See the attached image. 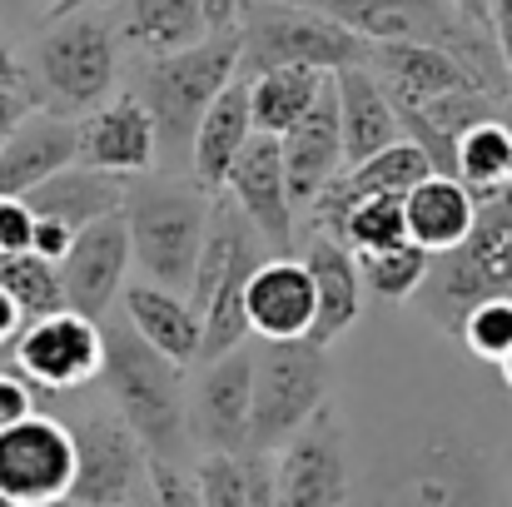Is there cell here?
Here are the masks:
<instances>
[{"label": "cell", "mask_w": 512, "mask_h": 507, "mask_svg": "<svg viewBox=\"0 0 512 507\" xmlns=\"http://www.w3.org/2000/svg\"><path fill=\"white\" fill-rule=\"evenodd\" d=\"M458 338H463L468 353H478L483 363H503L512 353V299H488V304H478V309L463 319Z\"/></svg>", "instance_id": "obj_33"}, {"label": "cell", "mask_w": 512, "mask_h": 507, "mask_svg": "<svg viewBox=\"0 0 512 507\" xmlns=\"http://www.w3.org/2000/svg\"><path fill=\"white\" fill-rule=\"evenodd\" d=\"M0 199H5V194H0Z\"/></svg>", "instance_id": "obj_50"}, {"label": "cell", "mask_w": 512, "mask_h": 507, "mask_svg": "<svg viewBox=\"0 0 512 507\" xmlns=\"http://www.w3.org/2000/svg\"><path fill=\"white\" fill-rule=\"evenodd\" d=\"M353 488V463H348V433L339 413L324 403L274 458L269 468V493L274 507H343Z\"/></svg>", "instance_id": "obj_9"}, {"label": "cell", "mask_w": 512, "mask_h": 507, "mask_svg": "<svg viewBox=\"0 0 512 507\" xmlns=\"http://www.w3.org/2000/svg\"><path fill=\"white\" fill-rule=\"evenodd\" d=\"M234 199V209L254 224V234L269 244V254H294V204H289V184H284V160H279V140L274 135H254L244 145V155L234 160L224 189Z\"/></svg>", "instance_id": "obj_15"}, {"label": "cell", "mask_w": 512, "mask_h": 507, "mask_svg": "<svg viewBox=\"0 0 512 507\" xmlns=\"http://www.w3.org/2000/svg\"><path fill=\"white\" fill-rule=\"evenodd\" d=\"M0 90H25V70H20L15 45H10L5 30H0Z\"/></svg>", "instance_id": "obj_43"}, {"label": "cell", "mask_w": 512, "mask_h": 507, "mask_svg": "<svg viewBox=\"0 0 512 507\" xmlns=\"http://www.w3.org/2000/svg\"><path fill=\"white\" fill-rule=\"evenodd\" d=\"M30 110H40V105H35L25 90H0V145L15 135V125H20Z\"/></svg>", "instance_id": "obj_39"}, {"label": "cell", "mask_w": 512, "mask_h": 507, "mask_svg": "<svg viewBox=\"0 0 512 507\" xmlns=\"http://www.w3.org/2000/svg\"><path fill=\"white\" fill-rule=\"evenodd\" d=\"M120 45H130L140 60H165L209 35L199 0H125L120 10Z\"/></svg>", "instance_id": "obj_27"}, {"label": "cell", "mask_w": 512, "mask_h": 507, "mask_svg": "<svg viewBox=\"0 0 512 507\" xmlns=\"http://www.w3.org/2000/svg\"><path fill=\"white\" fill-rule=\"evenodd\" d=\"M15 5H45V10H50V5H55V0H15Z\"/></svg>", "instance_id": "obj_47"}, {"label": "cell", "mask_w": 512, "mask_h": 507, "mask_svg": "<svg viewBox=\"0 0 512 507\" xmlns=\"http://www.w3.org/2000/svg\"><path fill=\"white\" fill-rule=\"evenodd\" d=\"M279 160H284V184H289L294 219H309V209L319 204V194L348 169V160H343V130H339V100H334V75H329L324 95L314 100V110L279 140Z\"/></svg>", "instance_id": "obj_16"}, {"label": "cell", "mask_w": 512, "mask_h": 507, "mask_svg": "<svg viewBox=\"0 0 512 507\" xmlns=\"http://www.w3.org/2000/svg\"><path fill=\"white\" fill-rule=\"evenodd\" d=\"M453 179H458L478 204L508 194L512 189V120L498 115V120L473 125V130L458 140V150H453Z\"/></svg>", "instance_id": "obj_29"}, {"label": "cell", "mask_w": 512, "mask_h": 507, "mask_svg": "<svg viewBox=\"0 0 512 507\" xmlns=\"http://www.w3.org/2000/svg\"><path fill=\"white\" fill-rule=\"evenodd\" d=\"M239 75V25L204 35L199 45L165 55V60H145L140 70V105L150 110L155 125V145L170 150L174 160L189 155L194 130L204 120V110L224 95V85Z\"/></svg>", "instance_id": "obj_5"}, {"label": "cell", "mask_w": 512, "mask_h": 507, "mask_svg": "<svg viewBox=\"0 0 512 507\" xmlns=\"http://www.w3.org/2000/svg\"><path fill=\"white\" fill-rule=\"evenodd\" d=\"M0 507H15V503H10V498H0Z\"/></svg>", "instance_id": "obj_48"}, {"label": "cell", "mask_w": 512, "mask_h": 507, "mask_svg": "<svg viewBox=\"0 0 512 507\" xmlns=\"http://www.w3.org/2000/svg\"><path fill=\"white\" fill-rule=\"evenodd\" d=\"M70 244H75V234H70L65 224H55V219H35V229H30V254H40L45 264H60V259L70 254Z\"/></svg>", "instance_id": "obj_38"}, {"label": "cell", "mask_w": 512, "mask_h": 507, "mask_svg": "<svg viewBox=\"0 0 512 507\" xmlns=\"http://www.w3.org/2000/svg\"><path fill=\"white\" fill-rule=\"evenodd\" d=\"M353 264H358L363 289H373V294L388 299V304H403V299H413V294L423 289V279H428V269H433V254L418 249L413 239H403V244L378 249V254H353Z\"/></svg>", "instance_id": "obj_30"}, {"label": "cell", "mask_w": 512, "mask_h": 507, "mask_svg": "<svg viewBox=\"0 0 512 507\" xmlns=\"http://www.w3.org/2000/svg\"><path fill=\"white\" fill-rule=\"evenodd\" d=\"M125 194H130V179L125 174L70 165V169H60V174H50L45 184H35L25 194V209L35 219H55L70 234H80V229H90V224H100L110 214H125Z\"/></svg>", "instance_id": "obj_20"}, {"label": "cell", "mask_w": 512, "mask_h": 507, "mask_svg": "<svg viewBox=\"0 0 512 507\" xmlns=\"http://www.w3.org/2000/svg\"><path fill=\"white\" fill-rule=\"evenodd\" d=\"M403 224H408V239L418 249H428L433 259L458 249L473 224H478V199L453 179V174H428L423 184H413L403 194Z\"/></svg>", "instance_id": "obj_25"}, {"label": "cell", "mask_w": 512, "mask_h": 507, "mask_svg": "<svg viewBox=\"0 0 512 507\" xmlns=\"http://www.w3.org/2000/svg\"><path fill=\"white\" fill-rule=\"evenodd\" d=\"M125 229H130V264L145 274V284L189 294L194 264L209 229V194L194 179H130L125 194Z\"/></svg>", "instance_id": "obj_2"}, {"label": "cell", "mask_w": 512, "mask_h": 507, "mask_svg": "<svg viewBox=\"0 0 512 507\" xmlns=\"http://www.w3.org/2000/svg\"><path fill=\"white\" fill-rule=\"evenodd\" d=\"M155 160H160L155 125H150V110L140 105L135 90L110 95L100 110H90L80 120V155H75V165L140 179V174L155 169Z\"/></svg>", "instance_id": "obj_17"}, {"label": "cell", "mask_w": 512, "mask_h": 507, "mask_svg": "<svg viewBox=\"0 0 512 507\" xmlns=\"http://www.w3.org/2000/svg\"><path fill=\"white\" fill-rule=\"evenodd\" d=\"M30 229H35V214L25 209V199H0V254H25Z\"/></svg>", "instance_id": "obj_35"}, {"label": "cell", "mask_w": 512, "mask_h": 507, "mask_svg": "<svg viewBox=\"0 0 512 507\" xmlns=\"http://www.w3.org/2000/svg\"><path fill=\"white\" fill-rule=\"evenodd\" d=\"M75 438V507H135L155 488V463L140 448V438L120 423V413H90L70 428Z\"/></svg>", "instance_id": "obj_8"}, {"label": "cell", "mask_w": 512, "mask_h": 507, "mask_svg": "<svg viewBox=\"0 0 512 507\" xmlns=\"http://www.w3.org/2000/svg\"><path fill=\"white\" fill-rule=\"evenodd\" d=\"M80 155V120H65L55 110H30L15 135L0 145V194L25 199L35 184L75 165Z\"/></svg>", "instance_id": "obj_19"}, {"label": "cell", "mask_w": 512, "mask_h": 507, "mask_svg": "<svg viewBox=\"0 0 512 507\" xmlns=\"http://www.w3.org/2000/svg\"><path fill=\"white\" fill-rule=\"evenodd\" d=\"M55 269H60L65 309L100 324L110 314V304L125 294V274H130V229H125V214H110V219L80 229L75 244H70V254Z\"/></svg>", "instance_id": "obj_13"}, {"label": "cell", "mask_w": 512, "mask_h": 507, "mask_svg": "<svg viewBox=\"0 0 512 507\" xmlns=\"http://www.w3.org/2000/svg\"><path fill=\"white\" fill-rule=\"evenodd\" d=\"M244 319H249V334H259L264 343L309 338V324H314V279H309L299 254H279V259L259 264V274L244 289Z\"/></svg>", "instance_id": "obj_18"}, {"label": "cell", "mask_w": 512, "mask_h": 507, "mask_svg": "<svg viewBox=\"0 0 512 507\" xmlns=\"http://www.w3.org/2000/svg\"><path fill=\"white\" fill-rule=\"evenodd\" d=\"M249 413H254V353L234 348L224 358L199 363L189 388V438L204 448V458H244Z\"/></svg>", "instance_id": "obj_12"}, {"label": "cell", "mask_w": 512, "mask_h": 507, "mask_svg": "<svg viewBox=\"0 0 512 507\" xmlns=\"http://www.w3.org/2000/svg\"><path fill=\"white\" fill-rule=\"evenodd\" d=\"M368 60V40L343 30L339 20L289 5V0H244L239 5V75L264 70H319L339 75Z\"/></svg>", "instance_id": "obj_4"}, {"label": "cell", "mask_w": 512, "mask_h": 507, "mask_svg": "<svg viewBox=\"0 0 512 507\" xmlns=\"http://www.w3.org/2000/svg\"><path fill=\"white\" fill-rule=\"evenodd\" d=\"M199 5H204L209 35H219V30H234V25H239V5H244V0H199Z\"/></svg>", "instance_id": "obj_42"}, {"label": "cell", "mask_w": 512, "mask_h": 507, "mask_svg": "<svg viewBox=\"0 0 512 507\" xmlns=\"http://www.w3.org/2000/svg\"><path fill=\"white\" fill-rule=\"evenodd\" d=\"M304 269L314 279V324H309V343L329 348L339 334L353 329L358 309H363V279L353 254L329 234H309L304 244Z\"/></svg>", "instance_id": "obj_24"}, {"label": "cell", "mask_w": 512, "mask_h": 507, "mask_svg": "<svg viewBox=\"0 0 512 507\" xmlns=\"http://www.w3.org/2000/svg\"><path fill=\"white\" fill-rule=\"evenodd\" d=\"M378 85L388 90L393 110H408V105H428V100H443V95H458V90H493L473 65H463L453 50H438V45H413V40H383V45H368V60H363ZM498 95V90H493Z\"/></svg>", "instance_id": "obj_14"}, {"label": "cell", "mask_w": 512, "mask_h": 507, "mask_svg": "<svg viewBox=\"0 0 512 507\" xmlns=\"http://www.w3.org/2000/svg\"><path fill=\"white\" fill-rule=\"evenodd\" d=\"M10 368L40 393L85 388L105 368V334H100L95 319L70 314V309L30 319L15 338V348H10Z\"/></svg>", "instance_id": "obj_10"}, {"label": "cell", "mask_w": 512, "mask_h": 507, "mask_svg": "<svg viewBox=\"0 0 512 507\" xmlns=\"http://www.w3.org/2000/svg\"><path fill=\"white\" fill-rule=\"evenodd\" d=\"M329 403V348L309 338L264 343L254 353V413H249V453H279L319 408Z\"/></svg>", "instance_id": "obj_7"}, {"label": "cell", "mask_w": 512, "mask_h": 507, "mask_svg": "<svg viewBox=\"0 0 512 507\" xmlns=\"http://www.w3.org/2000/svg\"><path fill=\"white\" fill-rule=\"evenodd\" d=\"M289 5H304V10H319V15L339 20L343 30H353L368 45L413 40V45L453 50L463 65H473L508 100L512 70H508V60H503V50H498V40L488 30L468 25L453 10V0H289Z\"/></svg>", "instance_id": "obj_3"}, {"label": "cell", "mask_w": 512, "mask_h": 507, "mask_svg": "<svg viewBox=\"0 0 512 507\" xmlns=\"http://www.w3.org/2000/svg\"><path fill=\"white\" fill-rule=\"evenodd\" d=\"M30 507H75L70 498H60V503H30Z\"/></svg>", "instance_id": "obj_46"}, {"label": "cell", "mask_w": 512, "mask_h": 507, "mask_svg": "<svg viewBox=\"0 0 512 507\" xmlns=\"http://www.w3.org/2000/svg\"><path fill=\"white\" fill-rule=\"evenodd\" d=\"M254 140V115H249V80L234 75L224 85V95L204 110L199 130H194V145H189V169H194V184L204 194H219L234 160L244 155V145Z\"/></svg>", "instance_id": "obj_23"}, {"label": "cell", "mask_w": 512, "mask_h": 507, "mask_svg": "<svg viewBox=\"0 0 512 507\" xmlns=\"http://www.w3.org/2000/svg\"><path fill=\"white\" fill-rule=\"evenodd\" d=\"M155 503L160 507H204L199 503V488H194V473H184V468H155Z\"/></svg>", "instance_id": "obj_37"}, {"label": "cell", "mask_w": 512, "mask_h": 507, "mask_svg": "<svg viewBox=\"0 0 512 507\" xmlns=\"http://www.w3.org/2000/svg\"><path fill=\"white\" fill-rule=\"evenodd\" d=\"M75 478V438L60 418L30 413L0 433V498L15 507L30 503H60L70 498Z\"/></svg>", "instance_id": "obj_11"}, {"label": "cell", "mask_w": 512, "mask_h": 507, "mask_svg": "<svg viewBox=\"0 0 512 507\" xmlns=\"http://www.w3.org/2000/svg\"><path fill=\"white\" fill-rule=\"evenodd\" d=\"M498 373H503V383H508V388H512V353H508V358H503V363H498Z\"/></svg>", "instance_id": "obj_45"}, {"label": "cell", "mask_w": 512, "mask_h": 507, "mask_svg": "<svg viewBox=\"0 0 512 507\" xmlns=\"http://www.w3.org/2000/svg\"><path fill=\"white\" fill-rule=\"evenodd\" d=\"M508 199H512V189H508Z\"/></svg>", "instance_id": "obj_49"}, {"label": "cell", "mask_w": 512, "mask_h": 507, "mask_svg": "<svg viewBox=\"0 0 512 507\" xmlns=\"http://www.w3.org/2000/svg\"><path fill=\"white\" fill-rule=\"evenodd\" d=\"M453 10L468 20V25H478V30H488L493 35V20H488V0H453Z\"/></svg>", "instance_id": "obj_44"}, {"label": "cell", "mask_w": 512, "mask_h": 507, "mask_svg": "<svg viewBox=\"0 0 512 507\" xmlns=\"http://www.w3.org/2000/svg\"><path fill=\"white\" fill-rule=\"evenodd\" d=\"M30 413H35V388H30L15 368H0V433H5L10 423L30 418Z\"/></svg>", "instance_id": "obj_36"}, {"label": "cell", "mask_w": 512, "mask_h": 507, "mask_svg": "<svg viewBox=\"0 0 512 507\" xmlns=\"http://www.w3.org/2000/svg\"><path fill=\"white\" fill-rule=\"evenodd\" d=\"M120 304H125V324L155 353H165L174 368L199 363V314L184 294L155 289V284H125Z\"/></svg>", "instance_id": "obj_26"}, {"label": "cell", "mask_w": 512, "mask_h": 507, "mask_svg": "<svg viewBox=\"0 0 512 507\" xmlns=\"http://www.w3.org/2000/svg\"><path fill=\"white\" fill-rule=\"evenodd\" d=\"M329 75L319 70H264L249 80V115H254V135H274L284 140L324 95Z\"/></svg>", "instance_id": "obj_28"}, {"label": "cell", "mask_w": 512, "mask_h": 507, "mask_svg": "<svg viewBox=\"0 0 512 507\" xmlns=\"http://www.w3.org/2000/svg\"><path fill=\"white\" fill-rule=\"evenodd\" d=\"M25 324H30V319H25V314L15 309V299L0 289V353H10V348H15V338H20Z\"/></svg>", "instance_id": "obj_41"}, {"label": "cell", "mask_w": 512, "mask_h": 507, "mask_svg": "<svg viewBox=\"0 0 512 507\" xmlns=\"http://www.w3.org/2000/svg\"><path fill=\"white\" fill-rule=\"evenodd\" d=\"M373 507H498L483 468L458 448H433L413 473H403Z\"/></svg>", "instance_id": "obj_21"}, {"label": "cell", "mask_w": 512, "mask_h": 507, "mask_svg": "<svg viewBox=\"0 0 512 507\" xmlns=\"http://www.w3.org/2000/svg\"><path fill=\"white\" fill-rule=\"evenodd\" d=\"M194 488L204 507H249V453L244 458H199Z\"/></svg>", "instance_id": "obj_34"}, {"label": "cell", "mask_w": 512, "mask_h": 507, "mask_svg": "<svg viewBox=\"0 0 512 507\" xmlns=\"http://www.w3.org/2000/svg\"><path fill=\"white\" fill-rule=\"evenodd\" d=\"M329 239H339L348 254H378V249L403 244V239H408L403 199H363V204H353Z\"/></svg>", "instance_id": "obj_32"}, {"label": "cell", "mask_w": 512, "mask_h": 507, "mask_svg": "<svg viewBox=\"0 0 512 507\" xmlns=\"http://www.w3.org/2000/svg\"><path fill=\"white\" fill-rule=\"evenodd\" d=\"M0 289L15 299V309L25 319H45V314H60L65 309V294H60V269L45 264L40 254H0Z\"/></svg>", "instance_id": "obj_31"}, {"label": "cell", "mask_w": 512, "mask_h": 507, "mask_svg": "<svg viewBox=\"0 0 512 507\" xmlns=\"http://www.w3.org/2000/svg\"><path fill=\"white\" fill-rule=\"evenodd\" d=\"M488 20H493V40L512 70V0H488Z\"/></svg>", "instance_id": "obj_40"}, {"label": "cell", "mask_w": 512, "mask_h": 507, "mask_svg": "<svg viewBox=\"0 0 512 507\" xmlns=\"http://www.w3.org/2000/svg\"><path fill=\"white\" fill-rule=\"evenodd\" d=\"M105 334V388L120 423L140 438L155 468H184L189 458V388L184 368L155 353L130 324H100Z\"/></svg>", "instance_id": "obj_1"}, {"label": "cell", "mask_w": 512, "mask_h": 507, "mask_svg": "<svg viewBox=\"0 0 512 507\" xmlns=\"http://www.w3.org/2000/svg\"><path fill=\"white\" fill-rule=\"evenodd\" d=\"M35 75L55 115H90L120 80V35L105 10H75L45 20L35 40Z\"/></svg>", "instance_id": "obj_6"}, {"label": "cell", "mask_w": 512, "mask_h": 507, "mask_svg": "<svg viewBox=\"0 0 512 507\" xmlns=\"http://www.w3.org/2000/svg\"><path fill=\"white\" fill-rule=\"evenodd\" d=\"M334 100H339V130H343V160L363 165L373 155H383L388 145L403 140L398 110L388 100V90L378 85V75L368 65H348L334 75Z\"/></svg>", "instance_id": "obj_22"}]
</instances>
